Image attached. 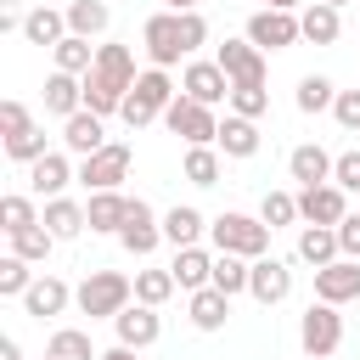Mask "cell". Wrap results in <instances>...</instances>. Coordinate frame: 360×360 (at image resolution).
<instances>
[{
  "mask_svg": "<svg viewBox=\"0 0 360 360\" xmlns=\"http://www.w3.org/2000/svg\"><path fill=\"white\" fill-rule=\"evenodd\" d=\"M73 304H79V315H90V321H112L124 304H135V281H129L124 270H90V276L73 287Z\"/></svg>",
  "mask_w": 360,
  "mask_h": 360,
  "instance_id": "obj_1",
  "label": "cell"
},
{
  "mask_svg": "<svg viewBox=\"0 0 360 360\" xmlns=\"http://www.w3.org/2000/svg\"><path fill=\"white\" fill-rule=\"evenodd\" d=\"M180 90H174V79H169V68H141V79L129 84V96H124V124L129 129H146L152 118H163V107L174 101Z\"/></svg>",
  "mask_w": 360,
  "mask_h": 360,
  "instance_id": "obj_2",
  "label": "cell"
},
{
  "mask_svg": "<svg viewBox=\"0 0 360 360\" xmlns=\"http://www.w3.org/2000/svg\"><path fill=\"white\" fill-rule=\"evenodd\" d=\"M208 242H214V253H242V259H259V253H270V225L264 219H253V214H214L208 219Z\"/></svg>",
  "mask_w": 360,
  "mask_h": 360,
  "instance_id": "obj_3",
  "label": "cell"
},
{
  "mask_svg": "<svg viewBox=\"0 0 360 360\" xmlns=\"http://www.w3.org/2000/svg\"><path fill=\"white\" fill-rule=\"evenodd\" d=\"M163 129H169V135H180L186 146H214V141H219V118H214V107L191 101L186 90L163 107Z\"/></svg>",
  "mask_w": 360,
  "mask_h": 360,
  "instance_id": "obj_4",
  "label": "cell"
},
{
  "mask_svg": "<svg viewBox=\"0 0 360 360\" xmlns=\"http://www.w3.org/2000/svg\"><path fill=\"white\" fill-rule=\"evenodd\" d=\"M298 343H304V354H309V360L338 354V343H343V315H338V304L315 298V304L298 315Z\"/></svg>",
  "mask_w": 360,
  "mask_h": 360,
  "instance_id": "obj_5",
  "label": "cell"
},
{
  "mask_svg": "<svg viewBox=\"0 0 360 360\" xmlns=\"http://www.w3.org/2000/svg\"><path fill=\"white\" fill-rule=\"evenodd\" d=\"M129 163H135V152H129L124 141H107L101 152L79 158V186H84V191H118V186L129 180Z\"/></svg>",
  "mask_w": 360,
  "mask_h": 360,
  "instance_id": "obj_6",
  "label": "cell"
},
{
  "mask_svg": "<svg viewBox=\"0 0 360 360\" xmlns=\"http://www.w3.org/2000/svg\"><path fill=\"white\" fill-rule=\"evenodd\" d=\"M141 45H146V62L152 68H174L180 56H186V34H180V11H152L146 22H141Z\"/></svg>",
  "mask_w": 360,
  "mask_h": 360,
  "instance_id": "obj_7",
  "label": "cell"
},
{
  "mask_svg": "<svg viewBox=\"0 0 360 360\" xmlns=\"http://www.w3.org/2000/svg\"><path fill=\"white\" fill-rule=\"evenodd\" d=\"M248 39H253L259 51H287V45H298V39H304L298 11H276V6L253 11V17H248Z\"/></svg>",
  "mask_w": 360,
  "mask_h": 360,
  "instance_id": "obj_8",
  "label": "cell"
},
{
  "mask_svg": "<svg viewBox=\"0 0 360 360\" xmlns=\"http://www.w3.org/2000/svg\"><path fill=\"white\" fill-rule=\"evenodd\" d=\"M349 214V191L338 180H321V186H298V219L304 225H338Z\"/></svg>",
  "mask_w": 360,
  "mask_h": 360,
  "instance_id": "obj_9",
  "label": "cell"
},
{
  "mask_svg": "<svg viewBox=\"0 0 360 360\" xmlns=\"http://www.w3.org/2000/svg\"><path fill=\"white\" fill-rule=\"evenodd\" d=\"M118 242H124L135 259H146V253L163 242V214H152V202H146V197H129V214H124Z\"/></svg>",
  "mask_w": 360,
  "mask_h": 360,
  "instance_id": "obj_10",
  "label": "cell"
},
{
  "mask_svg": "<svg viewBox=\"0 0 360 360\" xmlns=\"http://www.w3.org/2000/svg\"><path fill=\"white\" fill-rule=\"evenodd\" d=\"M214 62L231 73V90H236V84H264V51H259L248 34H242V39H225V45L214 51Z\"/></svg>",
  "mask_w": 360,
  "mask_h": 360,
  "instance_id": "obj_11",
  "label": "cell"
},
{
  "mask_svg": "<svg viewBox=\"0 0 360 360\" xmlns=\"http://www.w3.org/2000/svg\"><path fill=\"white\" fill-rule=\"evenodd\" d=\"M180 90H186L191 101H202V107H219V101H231V73H225L219 62H186Z\"/></svg>",
  "mask_w": 360,
  "mask_h": 360,
  "instance_id": "obj_12",
  "label": "cell"
},
{
  "mask_svg": "<svg viewBox=\"0 0 360 360\" xmlns=\"http://www.w3.org/2000/svg\"><path fill=\"white\" fill-rule=\"evenodd\" d=\"M287 292H292V264L259 253V259H253V276H248V298H253V304H281Z\"/></svg>",
  "mask_w": 360,
  "mask_h": 360,
  "instance_id": "obj_13",
  "label": "cell"
},
{
  "mask_svg": "<svg viewBox=\"0 0 360 360\" xmlns=\"http://www.w3.org/2000/svg\"><path fill=\"white\" fill-rule=\"evenodd\" d=\"M112 332H118V343H129V349H152L158 338H163V321H158V309L152 304H124L118 315H112Z\"/></svg>",
  "mask_w": 360,
  "mask_h": 360,
  "instance_id": "obj_14",
  "label": "cell"
},
{
  "mask_svg": "<svg viewBox=\"0 0 360 360\" xmlns=\"http://www.w3.org/2000/svg\"><path fill=\"white\" fill-rule=\"evenodd\" d=\"M315 298L326 304H354L360 298V259H332L315 270Z\"/></svg>",
  "mask_w": 360,
  "mask_h": 360,
  "instance_id": "obj_15",
  "label": "cell"
},
{
  "mask_svg": "<svg viewBox=\"0 0 360 360\" xmlns=\"http://www.w3.org/2000/svg\"><path fill=\"white\" fill-rule=\"evenodd\" d=\"M68 180H79V169L68 163V152H45V158L28 163V191L34 197H62Z\"/></svg>",
  "mask_w": 360,
  "mask_h": 360,
  "instance_id": "obj_16",
  "label": "cell"
},
{
  "mask_svg": "<svg viewBox=\"0 0 360 360\" xmlns=\"http://www.w3.org/2000/svg\"><path fill=\"white\" fill-rule=\"evenodd\" d=\"M107 118L101 112H90V107H79L73 118H62V146L68 152H79V158H90V152H101L107 146V129H101Z\"/></svg>",
  "mask_w": 360,
  "mask_h": 360,
  "instance_id": "obj_17",
  "label": "cell"
},
{
  "mask_svg": "<svg viewBox=\"0 0 360 360\" xmlns=\"http://www.w3.org/2000/svg\"><path fill=\"white\" fill-rule=\"evenodd\" d=\"M73 304V287L62 281V276H34V287L22 292V309L34 315V321H51V315H62Z\"/></svg>",
  "mask_w": 360,
  "mask_h": 360,
  "instance_id": "obj_18",
  "label": "cell"
},
{
  "mask_svg": "<svg viewBox=\"0 0 360 360\" xmlns=\"http://www.w3.org/2000/svg\"><path fill=\"white\" fill-rule=\"evenodd\" d=\"M332 152L326 146H315V141H304V146H292L287 152V174L298 180V186H321V180H332Z\"/></svg>",
  "mask_w": 360,
  "mask_h": 360,
  "instance_id": "obj_19",
  "label": "cell"
},
{
  "mask_svg": "<svg viewBox=\"0 0 360 360\" xmlns=\"http://www.w3.org/2000/svg\"><path fill=\"white\" fill-rule=\"evenodd\" d=\"M22 39H28V45L56 51V45L68 39V11H56V6H34V11L22 17Z\"/></svg>",
  "mask_w": 360,
  "mask_h": 360,
  "instance_id": "obj_20",
  "label": "cell"
},
{
  "mask_svg": "<svg viewBox=\"0 0 360 360\" xmlns=\"http://www.w3.org/2000/svg\"><path fill=\"white\" fill-rule=\"evenodd\" d=\"M84 107V79L79 73H62V68H51V79H45V112H56V118H73Z\"/></svg>",
  "mask_w": 360,
  "mask_h": 360,
  "instance_id": "obj_21",
  "label": "cell"
},
{
  "mask_svg": "<svg viewBox=\"0 0 360 360\" xmlns=\"http://www.w3.org/2000/svg\"><path fill=\"white\" fill-rule=\"evenodd\" d=\"M225 158H253L259 152V118H242V112H225L219 118V141H214Z\"/></svg>",
  "mask_w": 360,
  "mask_h": 360,
  "instance_id": "obj_22",
  "label": "cell"
},
{
  "mask_svg": "<svg viewBox=\"0 0 360 360\" xmlns=\"http://www.w3.org/2000/svg\"><path fill=\"white\" fill-rule=\"evenodd\" d=\"M124 214H129V197L124 191H90V202H84V219L101 236H118L124 231Z\"/></svg>",
  "mask_w": 360,
  "mask_h": 360,
  "instance_id": "obj_23",
  "label": "cell"
},
{
  "mask_svg": "<svg viewBox=\"0 0 360 360\" xmlns=\"http://www.w3.org/2000/svg\"><path fill=\"white\" fill-rule=\"evenodd\" d=\"M45 231L56 236V242H73L79 231H90V219H84V202H73V197H45Z\"/></svg>",
  "mask_w": 360,
  "mask_h": 360,
  "instance_id": "obj_24",
  "label": "cell"
},
{
  "mask_svg": "<svg viewBox=\"0 0 360 360\" xmlns=\"http://www.w3.org/2000/svg\"><path fill=\"white\" fill-rule=\"evenodd\" d=\"M174 281L186 287V292H197V287H208L214 281V253L202 248V242H191V248H174Z\"/></svg>",
  "mask_w": 360,
  "mask_h": 360,
  "instance_id": "obj_25",
  "label": "cell"
},
{
  "mask_svg": "<svg viewBox=\"0 0 360 360\" xmlns=\"http://www.w3.org/2000/svg\"><path fill=\"white\" fill-rule=\"evenodd\" d=\"M186 315H191L197 332H219V326L231 321V298H225L219 287H197V292L186 298Z\"/></svg>",
  "mask_w": 360,
  "mask_h": 360,
  "instance_id": "obj_26",
  "label": "cell"
},
{
  "mask_svg": "<svg viewBox=\"0 0 360 360\" xmlns=\"http://www.w3.org/2000/svg\"><path fill=\"white\" fill-rule=\"evenodd\" d=\"M298 28H304V39H309V45H338V34H343V11H338V6L309 0V6L298 11Z\"/></svg>",
  "mask_w": 360,
  "mask_h": 360,
  "instance_id": "obj_27",
  "label": "cell"
},
{
  "mask_svg": "<svg viewBox=\"0 0 360 360\" xmlns=\"http://www.w3.org/2000/svg\"><path fill=\"white\" fill-rule=\"evenodd\" d=\"M298 259L304 264H332V259H343V248H338V225H304L298 231Z\"/></svg>",
  "mask_w": 360,
  "mask_h": 360,
  "instance_id": "obj_28",
  "label": "cell"
},
{
  "mask_svg": "<svg viewBox=\"0 0 360 360\" xmlns=\"http://www.w3.org/2000/svg\"><path fill=\"white\" fill-rule=\"evenodd\" d=\"M202 231H208V219H202L197 208H186V202H174V208L163 214V242H169V248H191V242H202Z\"/></svg>",
  "mask_w": 360,
  "mask_h": 360,
  "instance_id": "obj_29",
  "label": "cell"
},
{
  "mask_svg": "<svg viewBox=\"0 0 360 360\" xmlns=\"http://www.w3.org/2000/svg\"><path fill=\"white\" fill-rule=\"evenodd\" d=\"M107 22H112V11H107V0H73V6H68V34H84V39H101V34H107Z\"/></svg>",
  "mask_w": 360,
  "mask_h": 360,
  "instance_id": "obj_30",
  "label": "cell"
},
{
  "mask_svg": "<svg viewBox=\"0 0 360 360\" xmlns=\"http://www.w3.org/2000/svg\"><path fill=\"white\" fill-rule=\"evenodd\" d=\"M248 276H253V259H242V253H214V281H208V287H219L225 298H236V292H248Z\"/></svg>",
  "mask_w": 360,
  "mask_h": 360,
  "instance_id": "obj_31",
  "label": "cell"
},
{
  "mask_svg": "<svg viewBox=\"0 0 360 360\" xmlns=\"http://www.w3.org/2000/svg\"><path fill=\"white\" fill-rule=\"evenodd\" d=\"M292 101H298V112H309V118H315V112H326V107L338 101V84H332L326 73H304V79H298V96H292Z\"/></svg>",
  "mask_w": 360,
  "mask_h": 360,
  "instance_id": "obj_32",
  "label": "cell"
},
{
  "mask_svg": "<svg viewBox=\"0 0 360 360\" xmlns=\"http://www.w3.org/2000/svg\"><path fill=\"white\" fill-rule=\"evenodd\" d=\"M219 158H225L219 146H186V180L191 186H219V174H225Z\"/></svg>",
  "mask_w": 360,
  "mask_h": 360,
  "instance_id": "obj_33",
  "label": "cell"
},
{
  "mask_svg": "<svg viewBox=\"0 0 360 360\" xmlns=\"http://www.w3.org/2000/svg\"><path fill=\"white\" fill-rule=\"evenodd\" d=\"M51 56H56V68H62V73H79V79L96 68V45H90L84 34H68V39H62Z\"/></svg>",
  "mask_w": 360,
  "mask_h": 360,
  "instance_id": "obj_34",
  "label": "cell"
},
{
  "mask_svg": "<svg viewBox=\"0 0 360 360\" xmlns=\"http://www.w3.org/2000/svg\"><path fill=\"white\" fill-rule=\"evenodd\" d=\"M28 225H39V208H34V197H22V191H6V197H0V231H6V236H17V231H28Z\"/></svg>",
  "mask_w": 360,
  "mask_h": 360,
  "instance_id": "obj_35",
  "label": "cell"
},
{
  "mask_svg": "<svg viewBox=\"0 0 360 360\" xmlns=\"http://www.w3.org/2000/svg\"><path fill=\"white\" fill-rule=\"evenodd\" d=\"M174 270H135V298L141 304H152V309H163L169 298H174Z\"/></svg>",
  "mask_w": 360,
  "mask_h": 360,
  "instance_id": "obj_36",
  "label": "cell"
},
{
  "mask_svg": "<svg viewBox=\"0 0 360 360\" xmlns=\"http://www.w3.org/2000/svg\"><path fill=\"white\" fill-rule=\"evenodd\" d=\"M45 354H51V360H101V354L90 349V332H79V326H62V332H51Z\"/></svg>",
  "mask_w": 360,
  "mask_h": 360,
  "instance_id": "obj_37",
  "label": "cell"
},
{
  "mask_svg": "<svg viewBox=\"0 0 360 360\" xmlns=\"http://www.w3.org/2000/svg\"><path fill=\"white\" fill-rule=\"evenodd\" d=\"M51 248H56V236H51V231H45V219H39V225H28V231H17V236H11V253H22V259H28V264H45V259H51Z\"/></svg>",
  "mask_w": 360,
  "mask_h": 360,
  "instance_id": "obj_38",
  "label": "cell"
},
{
  "mask_svg": "<svg viewBox=\"0 0 360 360\" xmlns=\"http://www.w3.org/2000/svg\"><path fill=\"white\" fill-rule=\"evenodd\" d=\"M28 287H34L28 259H22V253H6V259H0V298H22Z\"/></svg>",
  "mask_w": 360,
  "mask_h": 360,
  "instance_id": "obj_39",
  "label": "cell"
},
{
  "mask_svg": "<svg viewBox=\"0 0 360 360\" xmlns=\"http://www.w3.org/2000/svg\"><path fill=\"white\" fill-rule=\"evenodd\" d=\"M259 219H264L270 231L292 225V219H298V197H292V191H264V202H259Z\"/></svg>",
  "mask_w": 360,
  "mask_h": 360,
  "instance_id": "obj_40",
  "label": "cell"
},
{
  "mask_svg": "<svg viewBox=\"0 0 360 360\" xmlns=\"http://www.w3.org/2000/svg\"><path fill=\"white\" fill-rule=\"evenodd\" d=\"M45 152H51V146H45V129H39V124H28L22 135L6 141V158H11V163H34V158H45Z\"/></svg>",
  "mask_w": 360,
  "mask_h": 360,
  "instance_id": "obj_41",
  "label": "cell"
},
{
  "mask_svg": "<svg viewBox=\"0 0 360 360\" xmlns=\"http://www.w3.org/2000/svg\"><path fill=\"white\" fill-rule=\"evenodd\" d=\"M225 107L242 112V118H264V112H270V96H264V84H236Z\"/></svg>",
  "mask_w": 360,
  "mask_h": 360,
  "instance_id": "obj_42",
  "label": "cell"
},
{
  "mask_svg": "<svg viewBox=\"0 0 360 360\" xmlns=\"http://www.w3.org/2000/svg\"><path fill=\"white\" fill-rule=\"evenodd\" d=\"M28 124H34V118H28V107H22L17 96H6V101H0V141H11V135H22Z\"/></svg>",
  "mask_w": 360,
  "mask_h": 360,
  "instance_id": "obj_43",
  "label": "cell"
},
{
  "mask_svg": "<svg viewBox=\"0 0 360 360\" xmlns=\"http://www.w3.org/2000/svg\"><path fill=\"white\" fill-rule=\"evenodd\" d=\"M332 118H338L349 135H360V90H338V101H332Z\"/></svg>",
  "mask_w": 360,
  "mask_h": 360,
  "instance_id": "obj_44",
  "label": "cell"
},
{
  "mask_svg": "<svg viewBox=\"0 0 360 360\" xmlns=\"http://www.w3.org/2000/svg\"><path fill=\"white\" fill-rule=\"evenodd\" d=\"M180 34H186V56L202 51V45H208V22H202V11H180Z\"/></svg>",
  "mask_w": 360,
  "mask_h": 360,
  "instance_id": "obj_45",
  "label": "cell"
},
{
  "mask_svg": "<svg viewBox=\"0 0 360 360\" xmlns=\"http://www.w3.org/2000/svg\"><path fill=\"white\" fill-rule=\"evenodd\" d=\"M332 180H338L343 191H360V152H343V158L332 163Z\"/></svg>",
  "mask_w": 360,
  "mask_h": 360,
  "instance_id": "obj_46",
  "label": "cell"
},
{
  "mask_svg": "<svg viewBox=\"0 0 360 360\" xmlns=\"http://www.w3.org/2000/svg\"><path fill=\"white\" fill-rule=\"evenodd\" d=\"M338 248H343V259H360V214L338 219Z\"/></svg>",
  "mask_w": 360,
  "mask_h": 360,
  "instance_id": "obj_47",
  "label": "cell"
},
{
  "mask_svg": "<svg viewBox=\"0 0 360 360\" xmlns=\"http://www.w3.org/2000/svg\"><path fill=\"white\" fill-rule=\"evenodd\" d=\"M0 34H22V11H17V0H0Z\"/></svg>",
  "mask_w": 360,
  "mask_h": 360,
  "instance_id": "obj_48",
  "label": "cell"
},
{
  "mask_svg": "<svg viewBox=\"0 0 360 360\" xmlns=\"http://www.w3.org/2000/svg\"><path fill=\"white\" fill-rule=\"evenodd\" d=\"M101 360H141V349H129V343H112V349H101Z\"/></svg>",
  "mask_w": 360,
  "mask_h": 360,
  "instance_id": "obj_49",
  "label": "cell"
},
{
  "mask_svg": "<svg viewBox=\"0 0 360 360\" xmlns=\"http://www.w3.org/2000/svg\"><path fill=\"white\" fill-rule=\"evenodd\" d=\"M0 360H22V349H17V338H0Z\"/></svg>",
  "mask_w": 360,
  "mask_h": 360,
  "instance_id": "obj_50",
  "label": "cell"
},
{
  "mask_svg": "<svg viewBox=\"0 0 360 360\" xmlns=\"http://www.w3.org/2000/svg\"><path fill=\"white\" fill-rule=\"evenodd\" d=\"M169 11H197V0H163Z\"/></svg>",
  "mask_w": 360,
  "mask_h": 360,
  "instance_id": "obj_51",
  "label": "cell"
},
{
  "mask_svg": "<svg viewBox=\"0 0 360 360\" xmlns=\"http://www.w3.org/2000/svg\"><path fill=\"white\" fill-rule=\"evenodd\" d=\"M264 6H276V11H298V0H264Z\"/></svg>",
  "mask_w": 360,
  "mask_h": 360,
  "instance_id": "obj_52",
  "label": "cell"
},
{
  "mask_svg": "<svg viewBox=\"0 0 360 360\" xmlns=\"http://www.w3.org/2000/svg\"><path fill=\"white\" fill-rule=\"evenodd\" d=\"M321 6H338V11H343V6H349V0H321Z\"/></svg>",
  "mask_w": 360,
  "mask_h": 360,
  "instance_id": "obj_53",
  "label": "cell"
},
{
  "mask_svg": "<svg viewBox=\"0 0 360 360\" xmlns=\"http://www.w3.org/2000/svg\"><path fill=\"white\" fill-rule=\"evenodd\" d=\"M45 360H51V354H45Z\"/></svg>",
  "mask_w": 360,
  "mask_h": 360,
  "instance_id": "obj_54",
  "label": "cell"
}]
</instances>
